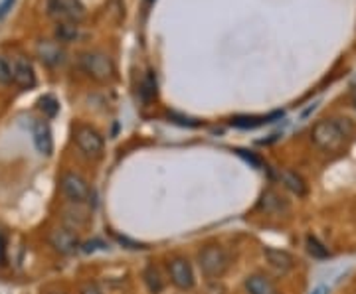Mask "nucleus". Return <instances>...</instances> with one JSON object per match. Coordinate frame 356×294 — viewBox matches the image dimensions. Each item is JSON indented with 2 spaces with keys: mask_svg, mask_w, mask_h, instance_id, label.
I'll return each instance as SVG.
<instances>
[{
  "mask_svg": "<svg viewBox=\"0 0 356 294\" xmlns=\"http://www.w3.org/2000/svg\"><path fill=\"white\" fill-rule=\"evenodd\" d=\"M353 132L355 127L348 119H323L311 128V142L321 153H341Z\"/></svg>",
  "mask_w": 356,
  "mask_h": 294,
  "instance_id": "1",
  "label": "nucleus"
},
{
  "mask_svg": "<svg viewBox=\"0 0 356 294\" xmlns=\"http://www.w3.org/2000/svg\"><path fill=\"white\" fill-rule=\"evenodd\" d=\"M196 265L206 281H218L232 267V257H229L228 249L222 245H204L196 255Z\"/></svg>",
  "mask_w": 356,
  "mask_h": 294,
  "instance_id": "2",
  "label": "nucleus"
},
{
  "mask_svg": "<svg viewBox=\"0 0 356 294\" xmlns=\"http://www.w3.org/2000/svg\"><path fill=\"white\" fill-rule=\"evenodd\" d=\"M79 67L95 81H111L115 77L113 60L99 50L83 51L79 55Z\"/></svg>",
  "mask_w": 356,
  "mask_h": 294,
  "instance_id": "3",
  "label": "nucleus"
},
{
  "mask_svg": "<svg viewBox=\"0 0 356 294\" xmlns=\"http://www.w3.org/2000/svg\"><path fill=\"white\" fill-rule=\"evenodd\" d=\"M166 270H168V279L177 286L178 291H192L196 286V275L192 263L182 255L170 257L166 261Z\"/></svg>",
  "mask_w": 356,
  "mask_h": 294,
  "instance_id": "4",
  "label": "nucleus"
},
{
  "mask_svg": "<svg viewBox=\"0 0 356 294\" xmlns=\"http://www.w3.org/2000/svg\"><path fill=\"white\" fill-rule=\"evenodd\" d=\"M48 14L58 24H79L88 16L81 0H48Z\"/></svg>",
  "mask_w": 356,
  "mask_h": 294,
  "instance_id": "5",
  "label": "nucleus"
},
{
  "mask_svg": "<svg viewBox=\"0 0 356 294\" xmlns=\"http://www.w3.org/2000/svg\"><path fill=\"white\" fill-rule=\"evenodd\" d=\"M74 139H76L77 148L91 160H99L103 156L105 141L97 128L89 127V125H77L74 130Z\"/></svg>",
  "mask_w": 356,
  "mask_h": 294,
  "instance_id": "6",
  "label": "nucleus"
},
{
  "mask_svg": "<svg viewBox=\"0 0 356 294\" xmlns=\"http://www.w3.org/2000/svg\"><path fill=\"white\" fill-rule=\"evenodd\" d=\"M60 188L65 200H70L72 204L83 205L91 200V188L88 180L79 176L77 172H64L60 178Z\"/></svg>",
  "mask_w": 356,
  "mask_h": 294,
  "instance_id": "7",
  "label": "nucleus"
},
{
  "mask_svg": "<svg viewBox=\"0 0 356 294\" xmlns=\"http://www.w3.org/2000/svg\"><path fill=\"white\" fill-rule=\"evenodd\" d=\"M48 243L60 255H74L77 249L81 247L79 235L72 227H56V230H51L50 235H48Z\"/></svg>",
  "mask_w": 356,
  "mask_h": 294,
  "instance_id": "8",
  "label": "nucleus"
},
{
  "mask_svg": "<svg viewBox=\"0 0 356 294\" xmlns=\"http://www.w3.org/2000/svg\"><path fill=\"white\" fill-rule=\"evenodd\" d=\"M10 71H13V81L20 89L28 91L36 85V74H34L32 62L24 55L14 58L13 64H10Z\"/></svg>",
  "mask_w": 356,
  "mask_h": 294,
  "instance_id": "9",
  "label": "nucleus"
},
{
  "mask_svg": "<svg viewBox=\"0 0 356 294\" xmlns=\"http://www.w3.org/2000/svg\"><path fill=\"white\" fill-rule=\"evenodd\" d=\"M264 257H266L267 265L273 270H277L280 275H287L297 267V259L285 251V249H277V247H264Z\"/></svg>",
  "mask_w": 356,
  "mask_h": 294,
  "instance_id": "10",
  "label": "nucleus"
},
{
  "mask_svg": "<svg viewBox=\"0 0 356 294\" xmlns=\"http://www.w3.org/2000/svg\"><path fill=\"white\" fill-rule=\"evenodd\" d=\"M257 209L261 214H269V216H281V214L289 211V202L277 190L267 188L266 192L259 196V200H257Z\"/></svg>",
  "mask_w": 356,
  "mask_h": 294,
  "instance_id": "11",
  "label": "nucleus"
},
{
  "mask_svg": "<svg viewBox=\"0 0 356 294\" xmlns=\"http://www.w3.org/2000/svg\"><path fill=\"white\" fill-rule=\"evenodd\" d=\"M243 288L248 294H280L277 284L266 273H254L248 275L243 281Z\"/></svg>",
  "mask_w": 356,
  "mask_h": 294,
  "instance_id": "12",
  "label": "nucleus"
},
{
  "mask_svg": "<svg viewBox=\"0 0 356 294\" xmlns=\"http://www.w3.org/2000/svg\"><path fill=\"white\" fill-rule=\"evenodd\" d=\"M277 180H280V184H283L285 190H289V192H291L293 196H297V198H305L307 193H309V186H307L305 178H303L301 174L289 170V168L280 170V172H277Z\"/></svg>",
  "mask_w": 356,
  "mask_h": 294,
  "instance_id": "13",
  "label": "nucleus"
},
{
  "mask_svg": "<svg viewBox=\"0 0 356 294\" xmlns=\"http://www.w3.org/2000/svg\"><path fill=\"white\" fill-rule=\"evenodd\" d=\"M36 53H38L40 62L50 65V67L64 64L65 60V51L60 46V42H40L38 48H36Z\"/></svg>",
  "mask_w": 356,
  "mask_h": 294,
  "instance_id": "14",
  "label": "nucleus"
},
{
  "mask_svg": "<svg viewBox=\"0 0 356 294\" xmlns=\"http://www.w3.org/2000/svg\"><path fill=\"white\" fill-rule=\"evenodd\" d=\"M32 139H34V144H36L40 154L50 156L54 153V139H51L50 125L46 121H36L34 123V127H32Z\"/></svg>",
  "mask_w": 356,
  "mask_h": 294,
  "instance_id": "15",
  "label": "nucleus"
},
{
  "mask_svg": "<svg viewBox=\"0 0 356 294\" xmlns=\"http://www.w3.org/2000/svg\"><path fill=\"white\" fill-rule=\"evenodd\" d=\"M283 113L277 111V113H271V115H261V116H234L232 119V127L236 128H257V127H264L267 123H273V121H277L281 119Z\"/></svg>",
  "mask_w": 356,
  "mask_h": 294,
  "instance_id": "16",
  "label": "nucleus"
},
{
  "mask_svg": "<svg viewBox=\"0 0 356 294\" xmlns=\"http://www.w3.org/2000/svg\"><path fill=\"white\" fill-rule=\"evenodd\" d=\"M143 282L145 286L149 288L151 294H161L165 291V279H163V273L159 270V267L154 265H147L143 269Z\"/></svg>",
  "mask_w": 356,
  "mask_h": 294,
  "instance_id": "17",
  "label": "nucleus"
},
{
  "mask_svg": "<svg viewBox=\"0 0 356 294\" xmlns=\"http://www.w3.org/2000/svg\"><path fill=\"white\" fill-rule=\"evenodd\" d=\"M305 249H307V253L313 257V259H317V261H327V259H331V251H329V247H327L325 243H321L315 235H307Z\"/></svg>",
  "mask_w": 356,
  "mask_h": 294,
  "instance_id": "18",
  "label": "nucleus"
},
{
  "mask_svg": "<svg viewBox=\"0 0 356 294\" xmlns=\"http://www.w3.org/2000/svg\"><path fill=\"white\" fill-rule=\"evenodd\" d=\"M79 38V26L77 24H58L56 26V40L60 44H70V42H76Z\"/></svg>",
  "mask_w": 356,
  "mask_h": 294,
  "instance_id": "19",
  "label": "nucleus"
},
{
  "mask_svg": "<svg viewBox=\"0 0 356 294\" xmlns=\"http://www.w3.org/2000/svg\"><path fill=\"white\" fill-rule=\"evenodd\" d=\"M38 109L44 113V116L54 119V116L58 115V111H60V103H58V99L54 95H44V97L38 99Z\"/></svg>",
  "mask_w": 356,
  "mask_h": 294,
  "instance_id": "20",
  "label": "nucleus"
},
{
  "mask_svg": "<svg viewBox=\"0 0 356 294\" xmlns=\"http://www.w3.org/2000/svg\"><path fill=\"white\" fill-rule=\"evenodd\" d=\"M140 97H143V101H151L156 97V79L151 71L140 81Z\"/></svg>",
  "mask_w": 356,
  "mask_h": 294,
  "instance_id": "21",
  "label": "nucleus"
},
{
  "mask_svg": "<svg viewBox=\"0 0 356 294\" xmlns=\"http://www.w3.org/2000/svg\"><path fill=\"white\" fill-rule=\"evenodd\" d=\"M234 153L238 154L242 160H245L248 164H252L254 168H266V162L257 156V154H254L252 150H243V148H236Z\"/></svg>",
  "mask_w": 356,
  "mask_h": 294,
  "instance_id": "22",
  "label": "nucleus"
},
{
  "mask_svg": "<svg viewBox=\"0 0 356 294\" xmlns=\"http://www.w3.org/2000/svg\"><path fill=\"white\" fill-rule=\"evenodd\" d=\"M13 81V71H10V64L0 55V85H8Z\"/></svg>",
  "mask_w": 356,
  "mask_h": 294,
  "instance_id": "23",
  "label": "nucleus"
},
{
  "mask_svg": "<svg viewBox=\"0 0 356 294\" xmlns=\"http://www.w3.org/2000/svg\"><path fill=\"white\" fill-rule=\"evenodd\" d=\"M107 245L99 241V239H93V241H88V243L81 245V249L86 251V253H93V251H97V249H105Z\"/></svg>",
  "mask_w": 356,
  "mask_h": 294,
  "instance_id": "24",
  "label": "nucleus"
},
{
  "mask_svg": "<svg viewBox=\"0 0 356 294\" xmlns=\"http://www.w3.org/2000/svg\"><path fill=\"white\" fill-rule=\"evenodd\" d=\"M168 119L172 121V123H178V125H182V127H198V123H192L191 119H184V116H178L175 113H170Z\"/></svg>",
  "mask_w": 356,
  "mask_h": 294,
  "instance_id": "25",
  "label": "nucleus"
},
{
  "mask_svg": "<svg viewBox=\"0 0 356 294\" xmlns=\"http://www.w3.org/2000/svg\"><path fill=\"white\" fill-rule=\"evenodd\" d=\"M79 294H103L102 288L95 284V282H86L81 288H79Z\"/></svg>",
  "mask_w": 356,
  "mask_h": 294,
  "instance_id": "26",
  "label": "nucleus"
},
{
  "mask_svg": "<svg viewBox=\"0 0 356 294\" xmlns=\"http://www.w3.org/2000/svg\"><path fill=\"white\" fill-rule=\"evenodd\" d=\"M14 6V0H0V20L10 12V8Z\"/></svg>",
  "mask_w": 356,
  "mask_h": 294,
  "instance_id": "27",
  "label": "nucleus"
},
{
  "mask_svg": "<svg viewBox=\"0 0 356 294\" xmlns=\"http://www.w3.org/2000/svg\"><path fill=\"white\" fill-rule=\"evenodd\" d=\"M117 241L123 245H127V249H145V245L137 243V241H131V239H127V237H119L117 235Z\"/></svg>",
  "mask_w": 356,
  "mask_h": 294,
  "instance_id": "28",
  "label": "nucleus"
},
{
  "mask_svg": "<svg viewBox=\"0 0 356 294\" xmlns=\"http://www.w3.org/2000/svg\"><path fill=\"white\" fill-rule=\"evenodd\" d=\"M4 253H6V243H4V237L0 235V263L4 261Z\"/></svg>",
  "mask_w": 356,
  "mask_h": 294,
  "instance_id": "29",
  "label": "nucleus"
},
{
  "mask_svg": "<svg viewBox=\"0 0 356 294\" xmlns=\"http://www.w3.org/2000/svg\"><path fill=\"white\" fill-rule=\"evenodd\" d=\"M327 293H329V288H327V286H318L317 291H315L313 294H327Z\"/></svg>",
  "mask_w": 356,
  "mask_h": 294,
  "instance_id": "30",
  "label": "nucleus"
},
{
  "mask_svg": "<svg viewBox=\"0 0 356 294\" xmlns=\"http://www.w3.org/2000/svg\"><path fill=\"white\" fill-rule=\"evenodd\" d=\"M350 105H353V109H355V113H356V91L353 93V99H350Z\"/></svg>",
  "mask_w": 356,
  "mask_h": 294,
  "instance_id": "31",
  "label": "nucleus"
},
{
  "mask_svg": "<svg viewBox=\"0 0 356 294\" xmlns=\"http://www.w3.org/2000/svg\"><path fill=\"white\" fill-rule=\"evenodd\" d=\"M50 294H62V293H50Z\"/></svg>",
  "mask_w": 356,
  "mask_h": 294,
  "instance_id": "32",
  "label": "nucleus"
}]
</instances>
